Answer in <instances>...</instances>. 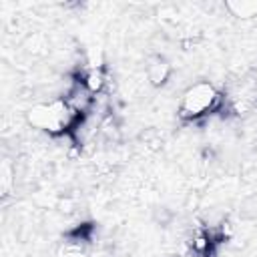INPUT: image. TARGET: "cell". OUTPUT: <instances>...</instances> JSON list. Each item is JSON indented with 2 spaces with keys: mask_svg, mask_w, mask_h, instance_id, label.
I'll return each instance as SVG.
<instances>
[{
  "mask_svg": "<svg viewBox=\"0 0 257 257\" xmlns=\"http://www.w3.org/2000/svg\"><path fill=\"white\" fill-rule=\"evenodd\" d=\"M223 108H225V94L215 86V82L197 80L191 82L181 92L177 102V116L185 124H197L213 114L223 112Z\"/></svg>",
  "mask_w": 257,
  "mask_h": 257,
  "instance_id": "6da1fadb",
  "label": "cell"
},
{
  "mask_svg": "<svg viewBox=\"0 0 257 257\" xmlns=\"http://www.w3.org/2000/svg\"><path fill=\"white\" fill-rule=\"evenodd\" d=\"M26 122L44 133L48 139H60V137H66L70 135L76 124L80 122V114H76L60 96L58 98H48V100H40V102H34L26 114H24Z\"/></svg>",
  "mask_w": 257,
  "mask_h": 257,
  "instance_id": "7a4b0ae2",
  "label": "cell"
},
{
  "mask_svg": "<svg viewBox=\"0 0 257 257\" xmlns=\"http://www.w3.org/2000/svg\"><path fill=\"white\" fill-rule=\"evenodd\" d=\"M173 76V64L163 54H151L145 62V78L153 88H163Z\"/></svg>",
  "mask_w": 257,
  "mask_h": 257,
  "instance_id": "3957f363",
  "label": "cell"
},
{
  "mask_svg": "<svg viewBox=\"0 0 257 257\" xmlns=\"http://www.w3.org/2000/svg\"><path fill=\"white\" fill-rule=\"evenodd\" d=\"M223 10L237 20H253L257 18V0H231L223 4Z\"/></svg>",
  "mask_w": 257,
  "mask_h": 257,
  "instance_id": "277c9868",
  "label": "cell"
},
{
  "mask_svg": "<svg viewBox=\"0 0 257 257\" xmlns=\"http://www.w3.org/2000/svg\"><path fill=\"white\" fill-rule=\"evenodd\" d=\"M22 50L28 56H44L50 50V42L42 32H32V34L26 36V40L22 44Z\"/></svg>",
  "mask_w": 257,
  "mask_h": 257,
  "instance_id": "5b68a950",
  "label": "cell"
}]
</instances>
